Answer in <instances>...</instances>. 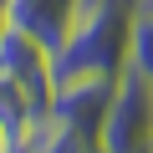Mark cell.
Segmentation results:
<instances>
[{
	"instance_id": "obj_1",
	"label": "cell",
	"mask_w": 153,
	"mask_h": 153,
	"mask_svg": "<svg viewBox=\"0 0 153 153\" xmlns=\"http://www.w3.org/2000/svg\"><path fill=\"white\" fill-rule=\"evenodd\" d=\"M97 148L102 153H148L153 148V82H143L138 71L117 76V92L107 102Z\"/></svg>"
},
{
	"instance_id": "obj_2",
	"label": "cell",
	"mask_w": 153,
	"mask_h": 153,
	"mask_svg": "<svg viewBox=\"0 0 153 153\" xmlns=\"http://www.w3.org/2000/svg\"><path fill=\"white\" fill-rule=\"evenodd\" d=\"M117 92V76H82V82H61L46 102V117L56 123V133L66 143H97L107 102Z\"/></svg>"
},
{
	"instance_id": "obj_3",
	"label": "cell",
	"mask_w": 153,
	"mask_h": 153,
	"mask_svg": "<svg viewBox=\"0 0 153 153\" xmlns=\"http://www.w3.org/2000/svg\"><path fill=\"white\" fill-rule=\"evenodd\" d=\"M0 71L16 76L36 102H51V46H41L36 36L5 26V41H0Z\"/></svg>"
},
{
	"instance_id": "obj_4",
	"label": "cell",
	"mask_w": 153,
	"mask_h": 153,
	"mask_svg": "<svg viewBox=\"0 0 153 153\" xmlns=\"http://www.w3.org/2000/svg\"><path fill=\"white\" fill-rule=\"evenodd\" d=\"M5 26L36 36L41 46H51V56L61 51V41L71 36V21H76V0H5Z\"/></svg>"
},
{
	"instance_id": "obj_5",
	"label": "cell",
	"mask_w": 153,
	"mask_h": 153,
	"mask_svg": "<svg viewBox=\"0 0 153 153\" xmlns=\"http://www.w3.org/2000/svg\"><path fill=\"white\" fill-rule=\"evenodd\" d=\"M41 117H46V102H36V97L16 82V76L0 71V123H5V128L21 138V133H31Z\"/></svg>"
},
{
	"instance_id": "obj_6",
	"label": "cell",
	"mask_w": 153,
	"mask_h": 153,
	"mask_svg": "<svg viewBox=\"0 0 153 153\" xmlns=\"http://www.w3.org/2000/svg\"><path fill=\"white\" fill-rule=\"evenodd\" d=\"M128 71L153 82V10H143V5H138L133 31H128Z\"/></svg>"
},
{
	"instance_id": "obj_7",
	"label": "cell",
	"mask_w": 153,
	"mask_h": 153,
	"mask_svg": "<svg viewBox=\"0 0 153 153\" xmlns=\"http://www.w3.org/2000/svg\"><path fill=\"white\" fill-rule=\"evenodd\" d=\"M0 153H16V133H10L5 123H0Z\"/></svg>"
},
{
	"instance_id": "obj_8",
	"label": "cell",
	"mask_w": 153,
	"mask_h": 153,
	"mask_svg": "<svg viewBox=\"0 0 153 153\" xmlns=\"http://www.w3.org/2000/svg\"><path fill=\"white\" fill-rule=\"evenodd\" d=\"M0 41H5V10H0Z\"/></svg>"
},
{
	"instance_id": "obj_9",
	"label": "cell",
	"mask_w": 153,
	"mask_h": 153,
	"mask_svg": "<svg viewBox=\"0 0 153 153\" xmlns=\"http://www.w3.org/2000/svg\"><path fill=\"white\" fill-rule=\"evenodd\" d=\"M138 5H143V10H153V0H138Z\"/></svg>"
},
{
	"instance_id": "obj_10",
	"label": "cell",
	"mask_w": 153,
	"mask_h": 153,
	"mask_svg": "<svg viewBox=\"0 0 153 153\" xmlns=\"http://www.w3.org/2000/svg\"><path fill=\"white\" fill-rule=\"evenodd\" d=\"M0 5H5V0H0Z\"/></svg>"
},
{
	"instance_id": "obj_11",
	"label": "cell",
	"mask_w": 153,
	"mask_h": 153,
	"mask_svg": "<svg viewBox=\"0 0 153 153\" xmlns=\"http://www.w3.org/2000/svg\"><path fill=\"white\" fill-rule=\"evenodd\" d=\"M148 153H153V148H148Z\"/></svg>"
}]
</instances>
